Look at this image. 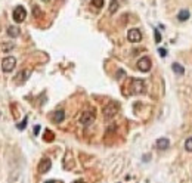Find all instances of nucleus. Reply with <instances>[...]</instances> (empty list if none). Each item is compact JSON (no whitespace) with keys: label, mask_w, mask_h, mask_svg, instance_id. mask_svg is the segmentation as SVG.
I'll return each mask as SVG.
<instances>
[{"label":"nucleus","mask_w":192,"mask_h":183,"mask_svg":"<svg viewBox=\"0 0 192 183\" xmlns=\"http://www.w3.org/2000/svg\"><path fill=\"white\" fill-rule=\"evenodd\" d=\"M118 111H120V105L117 104V102H109V104H106L104 106V117L106 120H111V118H114L117 114H118Z\"/></svg>","instance_id":"f257e3e1"},{"label":"nucleus","mask_w":192,"mask_h":183,"mask_svg":"<svg viewBox=\"0 0 192 183\" xmlns=\"http://www.w3.org/2000/svg\"><path fill=\"white\" fill-rule=\"evenodd\" d=\"M15 67H17V59H15V56H6V58L2 61V70H3L5 73H11Z\"/></svg>","instance_id":"f03ea898"},{"label":"nucleus","mask_w":192,"mask_h":183,"mask_svg":"<svg viewBox=\"0 0 192 183\" xmlns=\"http://www.w3.org/2000/svg\"><path fill=\"white\" fill-rule=\"evenodd\" d=\"M95 111H84L81 115H80V123L83 126H90L93 121H95Z\"/></svg>","instance_id":"7ed1b4c3"},{"label":"nucleus","mask_w":192,"mask_h":183,"mask_svg":"<svg viewBox=\"0 0 192 183\" xmlns=\"http://www.w3.org/2000/svg\"><path fill=\"white\" fill-rule=\"evenodd\" d=\"M151 67H152V62H151V59L148 56H142L139 61H138V68H139V71H142V73H148L151 70Z\"/></svg>","instance_id":"20e7f679"},{"label":"nucleus","mask_w":192,"mask_h":183,"mask_svg":"<svg viewBox=\"0 0 192 183\" xmlns=\"http://www.w3.org/2000/svg\"><path fill=\"white\" fill-rule=\"evenodd\" d=\"M27 18V10H25V8H22V6H17L15 8V10H14V19H15V22H22V21H25Z\"/></svg>","instance_id":"39448f33"},{"label":"nucleus","mask_w":192,"mask_h":183,"mask_svg":"<svg viewBox=\"0 0 192 183\" xmlns=\"http://www.w3.org/2000/svg\"><path fill=\"white\" fill-rule=\"evenodd\" d=\"M127 38L132 43H139L140 40H142V33H140L138 28H132V30L127 31Z\"/></svg>","instance_id":"423d86ee"},{"label":"nucleus","mask_w":192,"mask_h":183,"mask_svg":"<svg viewBox=\"0 0 192 183\" xmlns=\"http://www.w3.org/2000/svg\"><path fill=\"white\" fill-rule=\"evenodd\" d=\"M132 90H133V93H143V90H145V81L142 78H135L132 81Z\"/></svg>","instance_id":"0eeeda50"},{"label":"nucleus","mask_w":192,"mask_h":183,"mask_svg":"<svg viewBox=\"0 0 192 183\" xmlns=\"http://www.w3.org/2000/svg\"><path fill=\"white\" fill-rule=\"evenodd\" d=\"M50 168H52V161H50L49 158H43V160L38 163V173H41V174L47 173Z\"/></svg>","instance_id":"6e6552de"},{"label":"nucleus","mask_w":192,"mask_h":183,"mask_svg":"<svg viewBox=\"0 0 192 183\" xmlns=\"http://www.w3.org/2000/svg\"><path fill=\"white\" fill-rule=\"evenodd\" d=\"M30 77V71L28 70H22L21 73L17 74V77H15V81H17L18 84H22V83H25V80Z\"/></svg>","instance_id":"1a4fd4ad"},{"label":"nucleus","mask_w":192,"mask_h":183,"mask_svg":"<svg viewBox=\"0 0 192 183\" xmlns=\"http://www.w3.org/2000/svg\"><path fill=\"white\" fill-rule=\"evenodd\" d=\"M170 146V140L167 139V137H160L157 140V148L158 149H161V151H166V149H169Z\"/></svg>","instance_id":"9d476101"},{"label":"nucleus","mask_w":192,"mask_h":183,"mask_svg":"<svg viewBox=\"0 0 192 183\" xmlns=\"http://www.w3.org/2000/svg\"><path fill=\"white\" fill-rule=\"evenodd\" d=\"M65 120V112L62 110H59V111H56L55 114H53V121L56 123V124H59V123H62Z\"/></svg>","instance_id":"9b49d317"},{"label":"nucleus","mask_w":192,"mask_h":183,"mask_svg":"<svg viewBox=\"0 0 192 183\" xmlns=\"http://www.w3.org/2000/svg\"><path fill=\"white\" fill-rule=\"evenodd\" d=\"M189 16H191V14H189L188 9H182V10L177 14V19H179L180 22H185L186 19H189Z\"/></svg>","instance_id":"f8f14e48"},{"label":"nucleus","mask_w":192,"mask_h":183,"mask_svg":"<svg viewBox=\"0 0 192 183\" xmlns=\"http://www.w3.org/2000/svg\"><path fill=\"white\" fill-rule=\"evenodd\" d=\"M8 36L12 37V38H17V37L19 36V28H18V27H15V25L9 27V28H8Z\"/></svg>","instance_id":"ddd939ff"},{"label":"nucleus","mask_w":192,"mask_h":183,"mask_svg":"<svg viewBox=\"0 0 192 183\" xmlns=\"http://www.w3.org/2000/svg\"><path fill=\"white\" fill-rule=\"evenodd\" d=\"M172 68H173V73L177 74V75H183V74H185V68H183L180 64H177V62H175V64L172 65Z\"/></svg>","instance_id":"4468645a"},{"label":"nucleus","mask_w":192,"mask_h":183,"mask_svg":"<svg viewBox=\"0 0 192 183\" xmlns=\"http://www.w3.org/2000/svg\"><path fill=\"white\" fill-rule=\"evenodd\" d=\"M117 10H118V2H117V0H111V4H109V14L114 15Z\"/></svg>","instance_id":"2eb2a0df"},{"label":"nucleus","mask_w":192,"mask_h":183,"mask_svg":"<svg viewBox=\"0 0 192 183\" xmlns=\"http://www.w3.org/2000/svg\"><path fill=\"white\" fill-rule=\"evenodd\" d=\"M92 6L96 9H101L104 6V0H92Z\"/></svg>","instance_id":"dca6fc26"},{"label":"nucleus","mask_w":192,"mask_h":183,"mask_svg":"<svg viewBox=\"0 0 192 183\" xmlns=\"http://www.w3.org/2000/svg\"><path fill=\"white\" fill-rule=\"evenodd\" d=\"M185 149L188 152H192V137H188L186 142H185Z\"/></svg>","instance_id":"f3484780"},{"label":"nucleus","mask_w":192,"mask_h":183,"mask_svg":"<svg viewBox=\"0 0 192 183\" xmlns=\"http://www.w3.org/2000/svg\"><path fill=\"white\" fill-rule=\"evenodd\" d=\"M44 139L47 140V142H50V140H53V133H50L49 130L46 131V134H44Z\"/></svg>","instance_id":"a211bd4d"},{"label":"nucleus","mask_w":192,"mask_h":183,"mask_svg":"<svg viewBox=\"0 0 192 183\" xmlns=\"http://www.w3.org/2000/svg\"><path fill=\"white\" fill-rule=\"evenodd\" d=\"M25 124H27V117H25V118H24V121L18 126V128H19V130H24V128H25Z\"/></svg>","instance_id":"6ab92c4d"},{"label":"nucleus","mask_w":192,"mask_h":183,"mask_svg":"<svg viewBox=\"0 0 192 183\" xmlns=\"http://www.w3.org/2000/svg\"><path fill=\"white\" fill-rule=\"evenodd\" d=\"M155 41H157V43L161 41V34H160V31H158V30H155Z\"/></svg>","instance_id":"aec40b11"},{"label":"nucleus","mask_w":192,"mask_h":183,"mask_svg":"<svg viewBox=\"0 0 192 183\" xmlns=\"http://www.w3.org/2000/svg\"><path fill=\"white\" fill-rule=\"evenodd\" d=\"M158 52H160V55L163 56V58L167 55V50H166V49H158Z\"/></svg>","instance_id":"412c9836"},{"label":"nucleus","mask_w":192,"mask_h":183,"mask_svg":"<svg viewBox=\"0 0 192 183\" xmlns=\"http://www.w3.org/2000/svg\"><path fill=\"white\" fill-rule=\"evenodd\" d=\"M14 47V44H9V46H3V49L5 50H9V49H12Z\"/></svg>","instance_id":"4be33fe9"},{"label":"nucleus","mask_w":192,"mask_h":183,"mask_svg":"<svg viewBox=\"0 0 192 183\" xmlns=\"http://www.w3.org/2000/svg\"><path fill=\"white\" fill-rule=\"evenodd\" d=\"M38 130H40V127H38V126H35V128H34V133H38Z\"/></svg>","instance_id":"5701e85b"},{"label":"nucleus","mask_w":192,"mask_h":183,"mask_svg":"<svg viewBox=\"0 0 192 183\" xmlns=\"http://www.w3.org/2000/svg\"><path fill=\"white\" fill-rule=\"evenodd\" d=\"M75 183H86V182H83V180H78V182H75Z\"/></svg>","instance_id":"b1692460"},{"label":"nucleus","mask_w":192,"mask_h":183,"mask_svg":"<svg viewBox=\"0 0 192 183\" xmlns=\"http://www.w3.org/2000/svg\"><path fill=\"white\" fill-rule=\"evenodd\" d=\"M43 2H49V0H43Z\"/></svg>","instance_id":"393cba45"}]
</instances>
